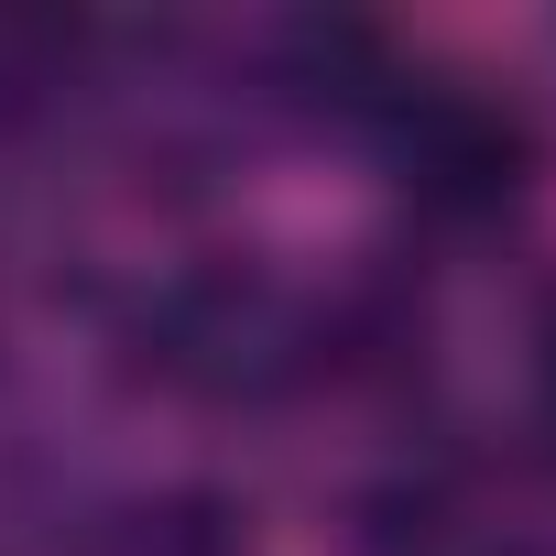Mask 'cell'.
<instances>
[{
    "label": "cell",
    "mask_w": 556,
    "mask_h": 556,
    "mask_svg": "<svg viewBox=\"0 0 556 556\" xmlns=\"http://www.w3.org/2000/svg\"><path fill=\"white\" fill-rule=\"evenodd\" d=\"M371 121H382L393 175L437 218H491L534 175V121L502 88H480V77H382Z\"/></svg>",
    "instance_id": "cell-1"
},
{
    "label": "cell",
    "mask_w": 556,
    "mask_h": 556,
    "mask_svg": "<svg viewBox=\"0 0 556 556\" xmlns=\"http://www.w3.org/2000/svg\"><path fill=\"white\" fill-rule=\"evenodd\" d=\"M295 350H306V306L262 273H186L153 306V361L197 393H251L273 371H295Z\"/></svg>",
    "instance_id": "cell-2"
},
{
    "label": "cell",
    "mask_w": 556,
    "mask_h": 556,
    "mask_svg": "<svg viewBox=\"0 0 556 556\" xmlns=\"http://www.w3.org/2000/svg\"><path fill=\"white\" fill-rule=\"evenodd\" d=\"M77 55H88V23H55V12H0V142H12V131H34V121L66 99Z\"/></svg>",
    "instance_id": "cell-3"
},
{
    "label": "cell",
    "mask_w": 556,
    "mask_h": 556,
    "mask_svg": "<svg viewBox=\"0 0 556 556\" xmlns=\"http://www.w3.org/2000/svg\"><path fill=\"white\" fill-rule=\"evenodd\" d=\"M534 415H545V437H556V317H545V339H534Z\"/></svg>",
    "instance_id": "cell-4"
}]
</instances>
